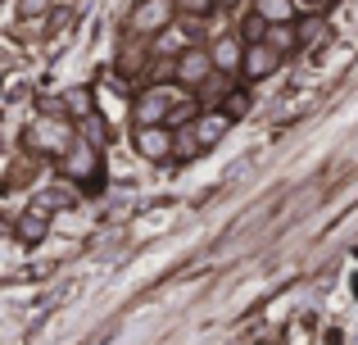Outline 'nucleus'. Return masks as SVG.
I'll return each instance as SVG.
<instances>
[{
	"instance_id": "dca6fc26",
	"label": "nucleus",
	"mask_w": 358,
	"mask_h": 345,
	"mask_svg": "<svg viewBox=\"0 0 358 345\" xmlns=\"http://www.w3.org/2000/svg\"><path fill=\"white\" fill-rule=\"evenodd\" d=\"M213 0H177V14H186V18H209L213 14Z\"/></svg>"
},
{
	"instance_id": "0eeeda50",
	"label": "nucleus",
	"mask_w": 358,
	"mask_h": 345,
	"mask_svg": "<svg viewBox=\"0 0 358 345\" xmlns=\"http://www.w3.org/2000/svg\"><path fill=\"white\" fill-rule=\"evenodd\" d=\"M209 50H213V64H218V73H227V78L245 73V50H250V45H245L241 36H218Z\"/></svg>"
},
{
	"instance_id": "2eb2a0df",
	"label": "nucleus",
	"mask_w": 358,
	"mask_h": 345,
	"mask_svg": "<svg viewBox=\"0 0 358 345\" xmlns=\"http://www.w3.org/2000/svg\"><path fill=\"white\" fill-rule=\"evenodd\" d=\"M268 45L286 55L290 45H299V32H295V27H268Z\"/></svg>"
},
{
	"instance_id": "ddd939ff",
	"label": "nucleus",
	"mask_w": 358,
	"mask_h": 345,
	"mask_svg": "<svg viewBox=\"0 0 358 345\" xmlns=\"http://www.w3.org/2000/svg\"><path fill=\"white\" fill-rule=\"evenodd\" d=\"M231 91H236V87H231V78H227V73H213V78L200 87V96H204V100H218V109H222V100H227Z\"/></svg>"
},
{
	"instance_id": "f3484780",
	"label": "nucleus",
	"mask_w": 358,
	"mask_h": 345,
	"mask_svg": "<svg viewBox=\"0 0 358 345\" xmlns=\"http://www.w3.org/2000/svg\"><path fill=\"white\" fill-rule=\"evenodd\" d=\"M295 32H299V45H308L317 32H322V14H304V18L295 23Z\"/></svg>"
},
{
	"instance_id": "4468645a",
	"label": "nucleus",
	"mask_w": 358,
	"mask_h": 345,
	"mask_svg": "<svg viewBox=\"0 0 358 345\" xmlns=\"http://www.w3.org/2000/svg\"><path fill=\"white\" fill-rule=\"evenodd\" d=\"M78 136H82V141H91V146H109V127H105V118L91 114L87 123H78Z\"/></svg>"
},
{
	"instance_id": "7ed1b4c3",
	"label": "nucleus",
	"mask_w": 358,
	"mask_h": 345,
	"mask_svg": "<svg viewBox=\"0 0 358 345\" xmlns=\"http://www.w3.org/2000/svg\"><path fill=\"white\" fill-rule=\"evenodd\" d=\"M213 73H218V64H213V50H204V45H191L182 59H173V78L186 91H200Z\"/></svg>"
},
{
	"instance_id": "9d476101",
	"label": "nucleus",
	"mask_w": 358,
	"mask_h": 345,
	"mask_svg": "<svg viewBox=\"0 0 358 345\" xmlns=\"http://www.w3.org/2000/svg\"><path fill=\"white\" fill-rule=\"evenodd\" d=\"M191 132H195V141H200V150H204V146H218L222 136L231 132V118L222 114V109H204V114L191 123Z\"/></svg>"
},
{
	"instance_id": "6ab92c4d",
	"label": "nucleus",
	"mask_w": 358,
	"mask_h": 345,
	"mask_svg": "<svg viewBox=\"0 0 358 345\" xmlns=\"http://www.w3.org/2000/svg\"><path fill=\"white\" fill-rule=\"evenodd\" d=\"M213 5H218V9H236L241 0H213Z\"/></svg>"
},
{
	"instance_id": "a211bd4d",
	"label": "nucleus",
	"mask_w": 358,
	"mask_h": 345,
	"mask_svg": "<svg viewBox=\"0 0 358 345\" xmlns=\"http://www.w3.org/2000/svg\"><path fill=\"white\" fill-rule=\"evenodd\" d=\"M245 109H250V96H245V91H231V96L222 100V114H227V118H241Z\"/></svg>"
},
{
	"instance_id": "423d86ee",
	"label": "nucleus",
	"mask_w": 358,
	"mask_h": 345,
	"mask_svg": "<svg viewBox=\"0 0 358 345\" xmlns=\"http://www.w3.org/2000/svg\"><path fill=\"white\" fill-rule=\"evenodd\" d=\"M136 150L145 155L150 164H164L168 155L177 150V136H173V127H136Z\"/></svg>"
},
{
	"instance_id": "6e6552de",
	"label": "nucleus",
	"mask_w": 358,
	"mask_h": 345,
	"mask_svg": "<svg viewBox=\"0 0 358 345\" xmlns=\"http://www.w3.org/2000/svg\"><path fill=\"white\" fill-rule=\"evenodd\" d=\"M277 69H281V50H272L268 41H259V45H250V50H245V78H250V82L272 78Z\"/></svg>"
},
{
	"instance_id": "f03ea898",
	"label": "nucleus",
	"mask_w": 358,
	"mask_h": 345,
	"mask_svg": "<svg viewBox=\"0 0 358 345\" xmlns=\"http://www.w3.org/2000/svg\"><path fill=\"white\" fill-rule=\"evenodd\" d=\"M177 18V0H136L127 14V32L131 36H164Z\"/></svg>"
},
{
	"instance_id": "f257e3e1",
	"label": "nucleus",
	"mask_w": 358,
	"mask_h": 345,
	"mask_svg": "<svg viewBox=\"0 0 358 345\" xmlns=\"http://www.w3.org/2000/svg\"><path fill=\"white\" fill-rule=\"evenodd\" d=\"M23 146L36 155H50V160H64V155L78 146V127L69 118H50V114H36L23 132Z\"/></svg>"
},
{
	"instance_id": "9b49d317",
	"label": "nucleus",
	"mask_w": 358,
	"mask_h": 345,
	"mask_svg": "<svg viewBox=\"0 0 358 345\" xmlns=\"http://www.w3.org/2000/svg\"><path fill=\"white\" fill-rule=\"evenodd\" d=\"M186 50H191V36H186V32H177V27H168V32L155 41V55H173V59H182Z\"/></svg>"
},
{
	"instance_id": "39448f33",
	"label": "nucleus",
	"mask_w": 358,
	"mask_h": 345,
	"mask_svg": "<svg viewBox=\"0 0 358 345\" xmlns=\"http://www.w3.org/2000/svg\"><path fill=\"white\" fill-rule=\"evenodd\" d=\"M59 169H64V177H73V182H96V173H100V146H91V141H82V136H78V146L59 160Z\"/></svg>"
},
{
	"instance_id": "20e7f679",
	"label": "nucleus",
	"mask_w": 358,
	"mask_h": 345,
	"mask_svg": "<svg viewBox=\"0 0 358 345\" xmlns=\"http://www.w3.org/2000/svg\"><path fill=\"white\" fill-rule=\"evenodd\" d=\"M182 100H177L173 87H150L145 96L136 100V127H164V118H173V109L182 105Z\"/></svg>"
},
{
	"instance_id": "f8f14e48",
	"label": "nucleus",
	"mask_w": 358,
	"mask_h": 345,
	"mask_svg": "<svg viewBox=\"0 0 358 345\" xmlns=\"http://www.w3.org/2000/svg\"><path fill=\"white\" fill-rule=\"evenodd\" d=\"M45 223H50V218H45V213H36V209H32V213H23V218H18V227H14V232H18V241L36 246V241L45 237Z\"/></svg>"
},
{
	"instance_id": "1a4fd4ad",
	"label": "nucleus",
	"mask_w": 358,
	"mask_h": 345,
	"mask_svg": "<svg viewBox=\"0 0 358 345\" xmlns=\"http://www.w3.org/2000/svg\"><path fill=\"white\" fill-rule=\"evenodd\" d=\"M254 14L263 18L268 27H295L299 18V0H254Z\"/></svg>"
}]
</instances>
